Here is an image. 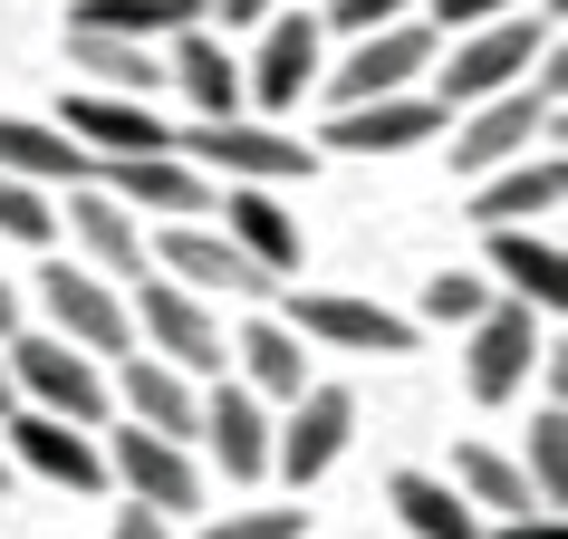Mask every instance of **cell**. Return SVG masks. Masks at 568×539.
<instances>
[{
	"label": "cell",
	"instance_id": "6da1fadb",
	"mask_svg": "<svg viewBox=\"0 0 568 539\" xmlns=\"http://www.w3.org/2000/svg\"><path fill=\"white\" fill-rule=\"evenodd\" d=\"M559 96H568V68H559V39H549V49H539V78H530V88L481 96L473 125H453V164H463V174H491V164H510V154L549 145V125H559Z\"/></svg>",
	"mask_w": 568,
	"mask_h": 539
},
{
	"label": "cell",
	"instance_id": "7a4b0ae2",
	"mask_svg": "<svg viewBox=\"0 0 568 539\" xmlns=\"http://www.w3.org/2000/svg\"><path fill=\"white\" fill-rule=\"evenodd\" d=\"M549 39L559 30H549V20H520V10L473 20V30H453V49H434V96H444V106H481V96L520 88Z\"/></svg>",
	"mask_w": 568,
	"mask_h": 539
},
{
	"label": "cell",
	"instance_id": "3957f363",
	"mask_svg": "<svg viewBox=\"0 0 568 539\" xmlns=\"http://www.w3.org/2000/svg\"><path fill=\"white\" fill-rule=\"evenodd\" d=\"M0 347H10V386L30 395L39 415H59V424H106V405H116V395H106V376H97V357L88 347H68V337H0Z\"/></svg>",
	"mask_w": 568,
	"mask_h": 539
},
{
	"label": "cell",
	"instance_id": "277c9868",
	"mask_svg": "<svg viewBox=\"0 0 568 539\" xmlns=\"http://www.w3.org/2000/svg\"><path fill=\"white\" fill-rule=\"evenodd\" d=\"M135 328H145V357L183 366V376H222L232 347H222V318L203 308V289H183V279H135V308H125Z\"/></svg>",
	"mask_w": 568,
	"mask_h": 539
},
{
	"label": "cell",
	"instance_id": "5b68a950",
	"mask_svg": "<svg viewBox=\"0 0 568 539\" xmlns=\"http://www.w3.org/2000/svg\"><path fill=\"white\" fill-rule=\"evenodd\" d=\"M444 125H453L444 96L395 88V96H357V106H337V116L318 125V145H328V154H415V145H434Z\"/></svg>",
	"mask_w": 568,
	"mask_h": 539
},
{
	"label": "cell",
	"instance_id": "8992f818",
	"mask_svg": "<svg viewBox=\"0 0 568 539\" xmlns=\"http://www.w3.org/2000/svg\"><path fill=\"white\" fill-rule=\"evenodd\" d=\"M434 49H444V30H434V20H415V10H405V20H386V30H357V49H347V59H337V78H328L337 106L415 88L424 68H434Z\"/></svg>",
	"mask_w": 568,
	"mask_h": 539
},
{
	"label": "cell",
	"instance_id": "52a82bcc",
	"mask_svg": "<svg viewBox=\"0 0 568 539\" xmlns=\"http://www.w3.org/2000/svg\"><path fill=\"white\" fill-rule=\"evenodd\" d=\"M106 481H125V501L145 510H203V462H193V444H164V434H145V424H125L116 444H106Z\"/></svg>",
	"mask_w": 568,
	"mask_h": 539
},
{
	"label": "cell",
	"instance_id": "ba28073f",
	"mask_svg": "<svg viewBox=\"0 0 568 539\" xmlns=\"http://www.w3.org/2000/svg\"><path fill=\"white\" fill-rule=\"evenodd\" d=\"M539 308L530 299H491L473 318V357H463V376H473V395L481 405H510V395L530 386V366H539Z\"/></svg>",
	"mask_w": 568,
	"mask_h": 539
},
{
	"label": "cell",
	"instance_id": "9c48e42d",
	"mask_svg": "<svg viewBox=\"0 0 568 539\" xmlns=\"http://www.w3.org/2000/svg\"><path fill=\"white\" fill-rule=\"evenodd\" d=\"M174 145H193L212 164V174H232V183H300L318 154L300 145V135H280V125H241V116H212V125H183Z\"/></svg>",
	"mask_w": 568,
	"mask_h": 539
},
{
	"label": "cell",
	"instance_id": "30bf717a",
	"mask_svg": "<svg viewBox=\"0 0 568 539\" xmlns=\"http://www.w3.org/2000/svg\"><path fill=\"white\" fill-rule=\"evenodd\" d=\"M39 299H49V318H59L68 347H88V357H125L135 347V318H125V299L97 279V270H39Z\"/></svg>",
	"mask_w": 568,
	"mask_h": 539
},
{
	"label": "cell",
	"instance_id": "8fae6325",
	"mask_svg": "<svg viewBox=\"0 0 568 539\" xmlns=\"http://www.w3.org/2000/svg\"><path fill=\"white\" fill-rule=\"evenodd\" d=\"M318 20L308 10H290V20H270L261 49H251V68H241V96H261V116H290L308 88H318Z\"/></svg>",
	"mask_w": 568,
	"mask_h": 539
},
{
	"label": "cell",
	"instance_id": "7c38bea8",
	"mask_svg": "<svg viewBox=\"0 0 568 539\" xmlns=\"http://www.w3.org/2000/svg\"><path fill=\"white\" fill-rule=\"evenodd\" d=\"M568 203V164L559 145H530V154H510V164H491V174H473V222L491 232V222H539V212H559Z\"/></svg>",
	"mask_w": 568,
	"mask_h": 539
},
{
	"label": "cell",
	"instance_id": "4fadbf2b",
	"mask_svg": "<svg viewBox=\"0 0 568 539\" xmlns=\"http://www.w3.org/2000/svg\"><path fill=\"white\" fill-rule=\"evenodd\" d=\"M290 328L328 337L347 357H415V318H395V308H376V299H347V289H308Z\"/></svg>",
	"mask_w": 568,
	"mask_h": 539
},
{
	"label": "cell",
	"instance_id": "5bb4252c",
	"mask_svg": "<svg viewBox=\"0 0 568 539\" xmlns=\"http://www.w3.org/2000/svg\"><path fill=\"white\" fill-rule=\"evenodd\" d=\"M347 434H357V395L347 386H300L290 395V434L270 444V462L290 481H318L337 452H347Z\"/></svg>",
	"mask_w": 568,
	"mask_h": 539
},
{
	"label": "cell",
	"instance_id": "9a60e30c",
	"mask_svg": "<svg viewBox=\"0 0 568 539\" xmlns=\"http://www.w3.org/2000/svg\"><path fill=\"white\" fill-rule=\"evenodd\" d=\"M59 125L88 154H174V135H183V125H154V96H106V88H78Z\"/></svg>",
	"mask_w": 568,
	"mask_h": 539
},
{
	"label": "cell",
	"instance_id": "2e32d148",
	"mask_svg": "<svg viewBox=\"0 0 568 539\" xmlns=\"http://www.w3.org/2000/svg\"><path fill=\"white\" fill-rule=\"evenodd\" d=\"M10 424V452L30 462L39 481H59V491H106V452L88 444V424H59V415H0Z\"/></svg>",
	"mask_w": 568,
	"mask_h": 539
},
{
	"label": "cell",
	"instance_id": "e0dca14e",
	"mask_svg": "<svg viewBox=\"0 0 568 539\" xmlns=\"http://www.w3.org/2000/svg\"><path fill=\"white\" fill-rule=\"evenodd\" d=\"M88 183H106L125 212H203L212 203V183L193 174L183 154H97Z\"/></svg>",
	"mask_w": 568,
	"mask_h": 539
},
{
	"label": "cell",
	"instance_id": "ac0fdd59",
	"mask_svg": "<svg viewBox=\"0 0 568 539\" xmlns=\"http://www.w3.org/2000/svg\"><path fill=\"white\" fill-rule=\"evenodd\" d=\"M68 232L106 279H145V222L106 193V183H68Z\"/></svg>",
	"mask_w": 568,
	"mask_h": 539
},
{
	"label": "cell",
	"instance_id": "d6986e66",
	"mask_svg": "<svg viewBox=\"0 0 568 539\" xmlns=\"http://www.w3.org/2000/svg\"><path fill=\"white\" fill-rule=\"evenodd\" d=\"M222 241L251 251L270 279H290V270H300V212L280 203L270 183H232V193H222Z\"/></svg>",
	"mask_w": 568,
	"mask_h": 539
},
{
	"label": "cell",
	"instance_id": "ffe728a7",
	"mask_svg": "<svg viewBox=\"0 0 568 539\" xmlns=\"http://www.w3.org/2000/svg\"><path fill=\"white\" fill-rule=\"evenodd\" d=\"M164 270H174L183 289H232V299H270V289H280L251 251H232V241L203 232V222H174V232H164Z\"/></svg>",
	"mask_w": 568,
	"mask_h": 539
},
{
	"label": "cell",
	"instance_id": "44dd1931",
	"mask_svg": "<svg viewBox=\"0 0 568 539\" xmlns=\"http://www.w3.org/2000/svg\"><path fill=\"white\" fill-rule=\"evenodd\" d=\"M193 434L212 444L222 481H261V472H270V415H261V395H251V386L203 395V424H193Z\"/></svg>",
	"mask_w": 568,
	"mask_h": 539
},
{
	"label": "cell",
	"instance_id": "7402d4cb",
	"mask_svg": "<svg viewBox=\"0 0 568 539\" xmlns=\"http://www.w3.org/2000/svg\"><path fill=\"white\" fill-rule=\"evenodd\" d=\"M491 279H510V299H530L539 318L568 299V261H559V241L530 232V222H491Z\"/></svg>",
	"mask_w": 568,
	"mask_h": 539
},
{
	"label": "cell",
	"instance_id": "603a6c76",
	"mask_svg": "<svg viewBox=\"0 0 568 539\" xmlns=\"http://www.w3.org/2000/svg\"><path fill=\"white\" fill-rule=\"evenodd\" d=\"M116 395H125V415L145 434H164V444H193V424H203V395L183 386V366H164V357H125Z\"/></svg>",
	"mask_w": 568,
	"mask_h": 539
},
{
	"label": "cell",
	"instance_id": "cb8c5ba5",
	"mask_svg": "<svg viewBox=\"0 0 568 539\" xmlns=\"http://www.w3.org/2000/svg\"><path fill=\"white\" fill-rule=\"evenodd\" d=\"M164 49H174V88H183V106H193L203 125H212V116H241V59L222 49V39H203V20H193V30H174Z\"/></svg>",
	"mask_w": 568,
	"mask_h": 539
},
{
	"label": "cell",
	"instance_id": "d4e9b609",
	"mask_svg": "<svg viewBox=\"0 0 568 539\" xmlns=\"http://www.w3.org/2000/svg\"><path fill=\"white\" fill-rule=\"evenodd\" d=\"M0 174L20 183H88L97 154L68 135V125H30V116H0Z\"/></svg>",
	"mask_w": 568,
	"mask_h": 539
},
{
	"label": "cell",
	"instance_id": "484cf974",
	"mask_svg": "<svg viewBox=\"0 0 568 539\" xmlns=\"http://www.w3.org/2000/svg\"><path fill=\"white\" fill-rule=\"evenodd\" d=\"M386 501H395V520H405L415 539H481L473 501H463L444 472H395V481H386Z\"/></svg>",
	"mask_w": 568,
	"mask_h": 539
},
{
	"label": "cell",
	"instance_id": "4316f807",
	"mask_svg": "<svg viewBox=\"0 0 568 539\" xmlns=\"http://www.w3.org/2000/svg\"><path fill=\"white\" fill-rule=\"evenodd\" d=\"M232 357H241V376H251V395H280V405H290V395L308 386V357H300V328H290V318H251Z\"/></svg>",
	"mask_w": 568,
	"mask_h": 539
},
{
	"label": "cell",
	"instance_id": "83f0119b",
	"mask_svg": "<svg viewBox=\"0 0 568 539\" xmlns=\"http://www.w3.org/2000/svg\"><path fill=\"white\" fill-rule=\"evenodd\" d=\"M68 59L88 68V88H106V96H154V49L145 39H106V30H68Z\"/></svg>",
	"mask_w": 568,
	"mask_h": 539
},
{
	"label": "cell",
	"instance_id": "f1b7e54d",
	"mask_svg": "<svg viewBox=\"0 0 568 539\" xmlns=\"http://www.w3.org/2000/svg\"><path fill=\"white\" fill-rule=\"evenodd\" d=\"M453 491H463L473 510H510V520H520V510H539L530 472H520V462H501L491 444H463V452H453Z\"/></svg>",
	"mask_w": 568,
	"mask_h": 539
},
{
	"label": "cell",
	"instance_id": "f546056e",
	"mask_svg": "<svg viewBox=\"0 0 568 539\" xmlns=\"http://www.w3.org/2000/svg\"><path fill=\"white\" fill-rule=\"evenodd\" d=\"M203 20V0H78V30H106V39H174Z\"/></svg>",
	"mask_w": 568,
	"mask_h": 539
},
{
	"label": "cell",
	"instance_id": "4dcf8cb0",
	"mask_svg": "<svg viewBox=\"0 0 568 539\" xmlns=\"http://www.w3.org/2000/svg\"><path fill=\"white\" fill-rule=\"evenodd\" d=\"M530 491H539V510H559V491H568V415H559V395H549L539 424H530Z\"/></svg>",
	"mask_w": 568,
	"mask_h": 539
},
{
	"label": "cell",
	"instance_id": "1f68e13d",
	"mask_svg": "<svg viewBox=\"0 0 568 539\" xmlns=\"http://www.w3.org/2000/svg\"><path fill=\"white\" fill-rule=\"evenodd\" d=\"M0 232L10 241H59V203H49V183H20V174H0Z\"/></svg>",
	"mask_w": 568,
	"mask_h": 539
},
{
	"label": "cell",
	"instance_id": "d6a6232c",
	"mask_svg": "<svg viewBox=\"0 0 568 539\" xmlns=\"http://www.w3.org/2000/svg\"><path fill=\"white\" fill-rule=\"evenodd\" d=\"M481 308H491V289H481V279H463V270L424 279V318H434V328H473Z\"/></svg>",
	"mask_w": 568,
	"mask_h": 539
},
{
	"label": "cell",
	"instance_id": "836d02e7",
	"mask_svg": "<svg viewBox=\"0 0 568 539\" xmlns=\"http://www.w3.org/2000/svg\"><path fill=\"white\" fill-rule=\"evenodd\" d=\"M300 530H308V510H222L193 539H300Z\"/></svg>",
	"mask_w": 568,
	"mask_h": 539
},
{
	"label": "cell",
	"instance_id": "e575fe53",
	"mask_svg": "<svg viewBox=\"0 0 568 539\" xmlns=\"http://www.w3.org/2000/svg\"><path fill=\"white\" fill-rule=\"evenodd\" d=\"M405 10H415V0H337L328 20H337L347 39H357V30H386V20H405Z\"/></svg>",
	"mask_w": 568,
	"mask_h": 539
},
{
	"label": "cell",
	"instance_id": "d590c367",
	"mask_svg": "<svg viewBox=\"0 0 568 539\" xmlns=\"http://www.w3.org/2000/svg\"><path fill=\"white\" fill-rule=\"evenodd\" d=\"M501 10H520V0H434V30H473V20H501Z\"/></svg>",
	"mask_w": 568,
	"mask_h": 539
},
{
	"label": "cell",
	"instance_id": "8d00e7d4",
	"mask_svg": "<svg viewBox=\"0 0 568 539\" xmlns=\"http://www.w3.org/2000/svg\"><path fill=\"white\" fill-rule=\"evenodd\" d=\"M106 539H174V530H164V510L125 501V510H116V530H106Z\"/></svg>",
	"mask_w": 568,
	"mask_h": 539
},
{
	"label": "cell",
	"instance_id": "74e56055",
	"mask_svg": "<svg viewBox=\"0 0 568 539\" xmlns=\"http://www.w3.org/2000/svg\"><path fill=\"white\" fill-rule=\"evenodd\" d=\"M501 539H568V530H559V510H520Z\"/></svg>",
	"mask_w": 568,
	"mask_h": 539
},
{
	"label": "cell",
	"instance_id": "f35d334b",
	"mask_svg": "<svg viewBox=\"0 0 568 539\" xmlns=\"http://www.w3.org/2000/svg\"><path fill=\"white\" fill-rule=\"evenodd\" d=\"M222 10V30H251V20H270V0H212Z\"/></svg>",
	"mask_w": 568,
	"mask_h": 539
},
{
	"label": "cell",
	"instance_id": "ab89813d",
	"mask_svg": "<svg viewBox=\"0 0 568 539\" xmlns=\"http://www.w3.org/2000/svg\"><path fill=\"white\" fill-rule=\"evenodd\" d=\"M0 337H20V299H10V279H0Z\"/></svg>",
	"mask_w": 568,
	"mask_h": 539
},
{
	"label": "cell",
	"instance_id": "60d3db41",
	"mask_svg": "<svg viewBox=\"0 0 568 539\" xmlns=\"http://www.w3.org/2000/svg\"><path fill=\"white\" fill-rule=\"evenodd\" d=\"M10 405H20V386H10V366H0V415H10Z\"/></svg>",
	"mask_w": 568,
	"mask_h": 539
},
{
	"label": "cell",
	"instance_id": "b9f144b4",
	"mask_svg": "<svg viewBox=\"0 0 568 539\" xmlns=\"http://www.w3.org/2000/svg\"><path fill=\"white\" fill-rule=\"evenodd\" d=\"M0 481H10V452H0Z\"/></svg>",
	"mask_w": 568,
	"mask_h": 539
}]
</instances>
